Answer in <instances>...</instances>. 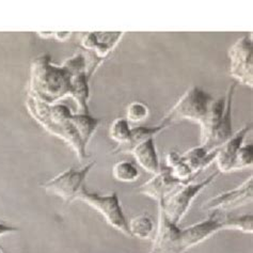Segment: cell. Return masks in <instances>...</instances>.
Wrapping results in <instances>:
<instances>
[{
  "label": "cell",
  "mask_w": 253,
  "mask_h": 253,
  "mask_svg": "<svg viewBox=\"0 0 253 253\" xmlns=\"http://www.w3.org/2000/svg\"><path fill=\"white\" fill-rule=\"evenodd\" d=\"M252 166H253V145L251 143L244 144L237 153L235 163H234V169H233V171L252 168Z\"/></svg>",
  "instance_id": "obj_23"
},
{
  "label": "cell",
  "mask_w": 253,
  "mask_h": 253,
  "mask_svg": "<svg viewBox=\"0 0 253 253\" xmlns=\"http://www.w3.org/2000/svg\"><path fill=\"white\" fill-rule=\"evenodd\" d=\"M217 150L218 149L214 151H209L200 144L198 146H195V148L186 151L183 154H181V156L186 162V164L189 166L190 169L194 171L195 174L198 175L200 172L205 168H208L209 166L215 162Z\"/></svg>",
  "instance_id": "obj_16"
},
{
  "label": "cell",
  "mask_w": 253,
  "mask_h": 253,
  "mask_svg": "<svg viewBox=\"0 0 253 253\" xmlns=\"http://www.w3.org/2000/svg\"><path fill=\"white\" fill-rule=\"evenodd\" d=\"M185 185L179 182L171 174L170 169L167 166H162V169L156 174L153 175L148 182L143 183L138 188V192L140 195L149 197L158 203L168 197L172 191H174L179 186Z\"/></svg>",
  "instance_id": "obj_11"
},
{
  "label": "cell",
  "mask_w": 253,
  "mask_h": 253,
  "mask_svg": "<svg viewBox=\"0 0 253 253\" xmlns=\"http://www.w3.org/2000/svg\"><path fill=\"white\" fill-rule=\"evenodd\" d=\"M178 228L158 210V226L154 237L153 253H181L178 248Z\"/></svg>",
  "instance_id": "obj_14"
},
{
  "label": "cell",
  "mask_w": 253,
  "mask_h": 253,
  "mask_svg": "<svg viewBox=\"0 0 253 253\" xmlns=\"http://www.w3.org/2000/svg\"><path fill=\"white\" fill-rule=\"evenodd\" d=\"M167 167L170 169L171 174L183 184H188L195 181L197 174L190 169L189 166L182 158L181 154L175 151H171L166 157Z\"/></svg>",
  "instance_id": "obj_18"
},
{
  "label": "cell",
  "mask_w": 253,
  "mask_h": 253,
  "mask_svg": "<svg viewBox=\"0 0 253 253\" xmlns=\"http://www.w3.org/2000/svg\"><path fill=\"white\" fill-rule=\"evenodd\" d=\"M166 128L167 127H166V126L163 125L162 123L156 126H136V127H132L129 141L125 144L118 145L115 149V153H126V154L129 153L130 154L132 149H134L135 146H137L139 143L145 141L146 139L157 136Z\"/></svg>",
  "instance_id": "obj_17"
},
{
  "label": "cell",
  "mask_w": 253,
  "mask_h": 253,
  "mask_svg": "<svg viewBox=\"0 0 253 253\" xmlns=\"http://www.w3.org/2000/svg\"><path fill=\"white\" fill-rule=\"evenodd\" d=\"M72 36L71 32H55L54 37L56 38V40L60 42H64L66 40H69L70 37Z\"/></svg>",
  "instance_id": "obj_25"
},
{
  "label": "cell",
  "mask_w": 253,
  "mask_h": 253,
  "mask_svg": "<svg viewBox=\"0 0 253 253\" xmlns=\"http://www.w3.org/2000/svg\"><path fill=\"white\" fill-rule=\"evenodd\" d=\"M124 32H89L82 38V45L89 54L104 61L121 41Z\"/></svg>",
  "instance_id": "obj_13"
},
{
  "label": "cell",
  "mask_w": 253,
  "mask_h": 253,
  "mask_svg": "<svg viewBox=\"0 0 253 253\" xmlns=\"http://www.w3.org/2000/svg\"><path fill=\"white\" fill-rule=\"evenodd\" d=\"M130 124L126 118H118L113 121L109 127V137L118 145L127 143L131 136Z\"/></svg>",
  "instance_id": "obj_21"
},
{
  "label": "cell",
  "mask_w": 253,
  "mask_h": 253,
  "mask_svg": "<svg viewBox=\"0 0 253 253\" xmlns=\"http://www.w3.org/2000/svg\"><path fill=\"white\" fill-rule=\"evenodd\" d=\"M150 116V108L141 102H132L126 108V119L128 122L140 123Z\"/></svg>",
  "instance_id": "obj_22"
},
{
  "label": "cell",
  "mask_w": 253,
  "mask_h": 253,
  "mask_svg": "<svg viewBox=\"0 0 253 253\" xmlns=\"http://www.w3.org/2000/svg\"><path fill=\"white\" fill-rule=\"evenodd\" d=\"M94 166L95 163H89L83 168H69L45 183L43 187L49 195L61 198L65 202L70 203L75 201L84 186L86 176Z\"/></svg>",
  "instance_id": "obj_8"
},
{
  "label": "cell",
  "mask_w": 253,
  "mask_h": 253,
  "mask_svg": "<svg viewBox=\"0 0 253 253\" xmlns=\"http://www.w3.org/2000/svg\"><path fill=\"white\" fill-rule=\"evenodd\" d=\"M76 200L88 204L90 208L99 212L106 222L113 229L121 232L125 236L130 237L128 220L124 214L121 200L116 191L108 195H99L97 192H90L84 186Z\"/></svg>",
  "instance_id": "obj_7"
},
{
  "label": "cell",
  "mask_w": 253,
  "mask_h": 253,
  "mask_svg": "<svg viewBox=\"0 0 253 253\" xmlns=\"http://www.w3.org/2000/svg\"><path fill=\"white\" fill-rule=\"evenodd\" d=\"M251 130V124H246L244 127L235 131L228 141L224 142L217 150L215 163L219 173H230L234 169L235 158L239 149L244 145L245 139Z\"/></svg>",
  "instance_id": "obj_12"
},
{
  "label": "cell",
  "mask_w": 253,
  "mask_h": 253,
  "mask_svg": "<svg viewBox=\"0 0 253 253\" xmlns=\"http://www.w3.org/2000/svg\"><path fill=\"white\" fill-rule=\"evenodd\" d=\"M112 175L118 182L121 183H134L140 176V172L129 161L118 162L112 168Z\"/></svg>",
  "instance_id": "obj_20"
},
{
  "label": "cell",
  "mask_w": 253,
  "mask_h": 253,
  "mask_svg": "<svg viewBox=\"0 0 253 253\" xmlns=\"http://www.w3.org/2000/svg\"><path fill=\"white\" fill-rule=\"evenodd\" d=\"M230 75L238 84L253 86V40L251 33L236 40L229 48Z\"/></svg>",
  "instance_id": "obj_9"
},
{
  "label": "cell",
  "mask_w": 253,
  "mask_h": 253,
  "mask_svg": "<svg viewBox=\"0 0 253 253\" xmlns=\"http://www.w3.org/2000/svg\"><path fill=\"white\" fill-rule=\"evenodd\" d=\"M237 84L233 83L225 96L214 98L210 117L201 127V144L206 150L214 151L229 140L234 134L232 126V109Z\"/></svg>",
  "instance_id": "obj_4"
},
{
  "label": "cell",
  "mask_w": 253,
  "mask_h": 253,
  "mask_svg": "<svg viewBox=\"0 0 253 253\" xmlns=\"http://www.w3.org/2000/svg\"><path fill=\"white\" fill-rule=\"evenodd\" d=\"M86 58L76 54L62 65L50 63L49 55H42L32 62L28 94L45 104H56L65 96H72L82 113H89V81Z\"/></svg>",
  "instance_id": "obj_1"
},
{
  "label": "cell",
  "mask_w": 253,
  "mask_h": 253,
  "mask_svg": "<svg viewBox=\"0 0 253 253\" xmlns=\"http://www.w3.org/2000/svg\"><path fill=\"white\" fill-rule=\"evenodd\" d=\"M16 232H18V229L15 228V226L0 222V237L8 234H13V233H16Z\"/></svg>",
  "instance_id": "obj_24"
},
{
  "label": "cell",
  "mask_w": 253,
  "mask_h": 253,
  "mask_svg": "<svg viewBox=\"0 0 253 253\" xmlns=\"http://www.w3.org/2000/svg\"><path fill=\"white\" fill-rule=\"evenodd\" d=\"M128 229L130 237H136L139 239H150L155 231V224L151 216L148 214L138 215L131 218L128 221Z\"/></svg>",
  "instance_id": "obj_19"
},
{
  "label": "cell",
  "mask_w": 253,
  "mask_h": 253,
  "mask_svg": "<svg viewBox=\"0 0 253 253\" xmlns=\"http://www.w3.org/2000/svg\"><path fill=\"white\" fill-rule=\"evenodd\" d=\"M130 154L135 157L136 162L146 172L156 174L162 169V164L159 161L158 152L155 144V137L146 139L145 141L135 146Z\"/></svg>",
  "instance_id": "obj_15"
},
{
  "label": "cell",
  "mask_w": 253,
  "mask_h": 253,
  "mask_svg": "<svg viewBox=\"0 0 253 253\" xmlns=\"http://www.w3.org/2000/svg\"><path fill=\"white\" fill-rule=\"evenodd\" d=\"M212 102L214 97L208 91L198 85H192L169 110L161 123L168 128L170 125L183 120H189L202 127L210 117Z\"/></svg>",
  "instance_id": "obj_5"
},
{
  "label": "cell",
  "mask_w": 253,
  "mask_h": 253,
  "mask_svg": "<svg viewBox=\"0 0 253 253\" xmlns=\"http://www.w3.org/2000/svg\"><path fill=\"white\" fill-rule=\"evenodd\" d=\"M218 175L219 171L217 170L201 182H191L179 186L168 197H166L163 201L158 202V210L163 212L169 221L174 224H179L182 219L188 212L194 200L206 187H209Z\"/></svg>",
  "instance_id": "obj_6"
},
{
  "label": "cell",
  "mask_w": 253,
  "mask_h": 253,
  "mask_svg": "<svg viewBox=\"0 0 253 253\" xmlns=\"http://www.w3.org/2000/svg\"><path fill=\"white\" fill-rule=\"evenodd\" d=\"M253 198V177L250 175L249 178L238 186V187L221 192L215 197L211 198L206 201L202 209L204 211H230L241 206L247 205L252 202Z\"/></svg>",
  "instance_id": "obj_10"
},
{
  "label": "cell",
  "mask_w": 253,
  "mask_h": 253,
  "mask_svg": "<svg viewBox=\"0 0 253 253\" xmlns=\"http://www.w3.org/2000/svg\"><path fill=\"white\" fill-rule=\"evenodd\" d=\"M150 253H153V251H151V252H150Z\"/></svg>",
  "instance_id": "obj_26"
},
{
  "label": "cell",
  "mask_w": 253,
  "mask_h": 253,
  "mask_svg": "<svg viewBox=\"0 0 253 253\" xmlns=\"http://www.w3.org/2000/svg\"><path fill=\"white\" fill-rule=\"evenodd\" d=\"M223 230H236L246 234H252L253 217L251 214L235 215L230 211H211L209 217L202 221L186 228H178V248L181 253H186L198 245Z\"/></svg>",
  "instance_id": "obj_3"
},
{
  "label": "cell",
  "mask_w": 253,
  "mask_h": 253,
  "mask_svg": "<svg viewBox=\"0 0 253 253\" xmlns=\"http://www.w3.org/2000/svg\"><path fill=\"white\" fill-rule=\"evenodd\" d=\"M27 109L32 118L43 127L74 150L79 161L86 159V145L79 135L75 123V116L71 109L63 104H45L28 94Z\"/></svg>",
  "instance_id": "obj_2"
},
{
  "label": "cell",
  "mask_w": 253,
  "mask_h": 253,
  "mask_svg": "<svg viewBox=\"0 0 253 253\" xmlns=\"http://www.w3.org/2000/svg\"><path fill=\"white\" fill-rule=\"evenodd\" d=\"M0 253H1V251H0Z\"/></svg>",
  "instance_id": "obj_27"
}]
</instances>
